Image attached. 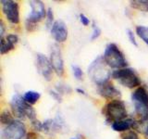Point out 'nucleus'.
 I'll use <instances>...</instances> for the list:
<instances>
[{
    "label": "nucleus",
    "mask_w": 148,
    "mask_h": 139,
    "mask_svg": "<svg viewBox=\"0 0 148 139\" xmlns=\"http://www.w3.org/2000/svg\"><path fill=\"white\" fill-rule=\"evenodd\" d=\"M88 75L95 83L101 85L108 82L112 73L103 57H97L88 67Z\"/></svg>",
    "instance_id": "obj_1"
},
{
    "label": "nucleus",
    "mask_w": 148,
    "mask_h": 139,
    "mask_svg": "<svg viewBox=\"0 0 148 139\" xmlns=\"http://www.w3.org/2000/svg\"><path fill=\"white\" fill-rule=\"evenodd\" d=\"M103 58L109 68L113 69H124L127 66V60L124 54L121 52L117 45L113 43L108 44L105 49Z\"/></svg>",
    "instance_id": "obj_2"
},
{
    "label": "nucleus",
    "mask_w": 148,
    "mask_h": 139,
    "mask_svg": "<svg viewBox=\"0 0 148 139\" xmlns=\"http://www.w3.org/2000/svg\"><path fill=\"white\" fill-rule=\"evenodd\" d=\"M13 114L18 119H30L32 122L36 120V113L32 107L20 95H14L10 102Z\"/></svg>",
    "instance_id": "obj_3"
},
{
    "label": "nucleus",
    "mask_w": 148,
    "mask_h": 139,
    "mask_svg": "<svg viewBox=\"0 0 148 139\" xmlns=\"http://www.w3.org/2000/svg\"><path fill=\"white\" fill-rule=\"evenodd\" d=\"M103 113L108 122H116L125 120L127 117V110L124 102L121 100H112L105 106Z\"/></svg>",
    "instance_id": "obj_4"
},
{
    "label": "nucleus",
    "mask_w": 148,
    "mask_h": 139,
    "mask_svg": "<svg viewBox=\"0 0 148 139\" xmlns=\"http://www.w3.org/2000/svg\"><path fill=\"white\" fill-rule=\"evenodd\" d=\"M112 77L121 85L128 88H134L141 85V81L137 73L132 68L117 70L112 72Z\"/></svg>",
    "instance_id": "obj_5"
},
{
    "label": "nucleus",
    "mask_w": 148,
    "mask_h": 139,
    "mask_svg": "<svg viewBox=\"0 0 148 139\" xmlns=\"http://www.w3.org/2000/svg\"><path fill=\"white\" fill-rule=\"evenodd\" d=\"M132 100L135 112L141 119L148 116V92L145 87L139 86L132 94Z\"/></svg>",
    "instance_id": "obj_6"
},
{
    "label": "nucleus",
    "mask_w": 148,
    "mask_h": 139,
    "mask_svg": "<svg viewBox=\"0 0 148 139\" xmlns=\"http://www.w3.org/2000/svg\"><path fill=\"white\" fill-rule=\"evenodd\" d=\"M26 134V127L20 120H14V122L7 125L2 130L1 136L3 139H22Z\"/></svg>",
    "instance_id": "obj_7"
},
{
    "label": "nucleus",
    "mask_w": 148,
    "mask_h": 139,
    "mask_svg": "<svg viewBox=\"0 0 148 139\" xmlns=\"http://www.w3.org/2000/svg\"><path fill=\"white\" fill-rule=\"evenodd\" d=\"M35 65L38 72L43 76L46 81H51L53 76V67L50 59L46 56L38 53L36 54Z\"/></svg>",
    "instance_id": "obj_8"
},
{
    "label": "nucleus",
    "mask_w": 148,
    "mask_h": 139,
    "mask_svg": "<svg viewBox=\"0 0 148 139\" xmlns=\"http://www.w3.org/2000/svg\"><path fill=\"white\" fill-rule=\"evenodd\" d=\"M2 10L9 22L18 24L20 22V8L18 2L12 0H1Z\"/></svg>",
    "instance_id": "obj_9"
},
{
    "label": "nucleus",
    "mask_w": 148,
    "mask_h": 139,
    "mask_svg": "<svg viewBox=\"0 0 148 139\" xmlns=\"http://www.w3.org/2000/svg\"><path fill=\"white\" fill-rule=\"evenodd\" d=\"M29 4L32 8V11L30 15L28 16L26 21L36 24L37 22L42 21L46 16V12L47 11H45L44 3L42 1H39V0H32V1H29Z\"/></svg>",
    "instance_id": "obj_10"
},
{
    "label": "nucleus",
    "mask_w": 148,
    "mask_h": 139,
    "mask_svg": "<svg viewBox=\"0 0 148 139\" xmlns=\"http://www.w3.org/2000/svg\"><path fill=\"white\" fill-rule=\"evenodd\" d=\"M50 61L56 73L58 76H62L64 73V61L59 46L56 44L52 45V46H51Z\"/></svg>",
    "instance_id": "obj_11"
},
{
    "label": "nucleus",
    "mask_w": 148,
    "mask_h": 139,
    "mask_svg": "<svg viewBox=\"0 0 148 139\" xmlns=\"http://www.w3.org/2000/svg\"><path fill=\"white\" fill-rule=\"evenodd\" d=\"M98 93L101 96H103L104 98L108 99L110 101L118 100L121 96L119 90L117 89L112 83H110L108 82L104 83V85H98Z\"/></svg>",
    "instance_id": "obj_12"
},
{
    "label": "nucleus",
    "mask_w": 148,
    "mask_h": 139,
    "mask_svg": "<svg viewBox=\"0 0 148 139\" xmlns=\"http://www.w3.org/2000/svg\"><path fill=\"white\" fill-rule=\"evenodd\" d=\"M51 34L58 43H63L66 41L68 38V29L65 22L60 20L56 21L51 28Z\"/></svg>",
    "instance_id": "obj_13"
},
{
    "label": "nucleus",
    "mask_w": 148,
    "mask_h": 139,
    "mask_svg": "<svg viewBox=\"0 0 148 139\" xmlns=\"http://www.w3.org/2000/svg\"><path fill=\"white\" fill-rule=\"evenodd\" d=\"M63 126V122L60 120L59 118L54 120H46L43 123V131L47 133H52L55 132H58L59 129H61Z\"/></svg>",
    "instance_id": "obj_14"
},
{
    "label": "nucleus",
    "mask_w": 148,
    "mask_h": 139,
    "mask_svg": "<svg viewBox=\"0 0 148 139\" xmlns=\"http://www.w3.org/2000/svg\"><path fill=\"white\" fill-rule=\"evenodd\" d=\"M135 122L132 119H125L122 120H119L112 123V129L116 132H125L129 129L133 128Z\"/></svg>",
    "instance_id": "obj_15"
},
{
    "label": "nucleus",
    "mask_w": 148,
    "mask_h": 139,
    "mask_svg": "<svg viewBox=\"0 0 148 139\" xmlns=\"http://www.w3.org/2000/svg\"><path fill=\"white\" fill-rule=\"evenodd\" d=\"M133 129L138 130L139 132H141L145 136H148V116L145 118L141 119V120H139V122H135Z\"/></svg>",
    "instance_id": "obj_16"
},
{
    "label": "nucleus",
    "mask_w": 148,
    "mask_h": 139,
    "mask_svg": "<svg viewBox=\"0 0 148 139\" xmlns=\"http://www.w3.org/2000/svg\"><path fill=\"white\" fill-rule=\"evenodd\" d=\"M40 96H41L40 93L36 91H27L25 94L23 95V98H24L25 101L28 102L30 105H34L39 100Z\"/></svg>",
    "instance_id": "obj_17"
},
{
    "label": "nucleus",
    "mask_w": 148,
    "mask_h": 139,
    "mask_svg": "<svg viewBox=\"0 0 148 139\" xmlns=\"http://www.w3.org/2000/svg\"><path fill=\"white\" fill-rule=\"evenodd\" d=\"M131 6L143 12H148V1L147 0H133L131 1Z\"/></svg>",
    "instance_id": "obj_18"
},
{
    "label": "nucleus",
    "mask_w": 148,
    "mask_h": 139,
    "mask_svg": "<svg viewBox=\"0 0 148 139\" xmlns=\"http://www.w3.org/2000/svg\"><path fill=\"white\" fill-rule=\"evenodd\" d=\"M0 122H1L2 124L6 125V126L8 124H10L11 122H13L14 119L12 117L10 111L8 109H5L1 113V115H0Z\"/></svg>",
    "instance_id": "obj_19"
},
{
    "label": "nucleus",
    "mask_w": 148,
    "mask_h": 139,
    "mask_svg": "<svg viewBox=\"0 0 148 139\" xmlns=\"http://www.w3.org/2000/svg\"><path fill=\"white\" fill-rule=\"evenodd\" d=\"M15 45L13 44H11L10 42H8L6 38H1V47H0V52H1L2 55L8 53L9 51L14 49Z\"/></svg>",
    "instance_id": "obj_20"
},
{
    "label": "nucleus",
    "mask_w": 148,
    "mask_h": 139,
    "mask_svg": "<svg viewBox=\"0 0 148 139\" xmlns=\"http://www.w3.org/2000/svg\"><path fill=\"white\" fill-rule=\"evenodd\" d=\"M136 34L148 45V27L146 26H137Z\"/></svg>",
    "instance_id": "obj_21"
},
{
    "label": "nucleus",
    "mask_w": 148,
    "mask_h": 139,
    "mask_svg": "<svg viewBox=\"0 0 148 139\" xmlns=\"http://www.w3.org/2000/svg\"><path fill=\"white\" fill-rule=\"evenodd\" d=\"M53 21H54V13L52 8H49L47 9V12H46V27L47 28H52L53 26Z\"/></svg>",
    "instance_id": "obj_22"
},
{
    "label": "nucleus",
    "mask_w": 148,
    "mask_h": 139,
    "mask_svg": "<svg viewBox=\"0 0 148 139\" xmlns=\"http://www.w3.org/2000/svg\"><path fill=\"white\" fill-rule=\"evenodd\" d=\"M72 72H73L74 77H75L77 80H82V77H83V72H82V70L79 66L73 65V66H72Z\"/></svg>",
    "instance_id": "obj_23"
},
{
    "label": "nucleus",
    "mask_w": 148,
    "mask_h": 139,
    "mask_svg": "<svg viewBox=\"0 0 148 139\" xmlns=\"http://www.w3.org/2000/svg\"><path fill=\"white\" fill-rule=\"evenodd\" d=\"M92 29H94V31H92V36H91V40L92 41L97 39L100 36V34H101L100 28L97 26V25H95V22H94V25H92Z\"/></svg>",
    "instance_id": "obj_24"
},
{
    "label": "nucleus",
    "mask_w": 148,
    "mask_h": 139,
    "mask_svg": "<svg viewBox=\"0 0 148 139\" xmlns=\"http://www.w3.org/2000/svg\"><path fill=\"white\" fill-rule=\"evenodd\" d=\"M127 34H128V37H129V40L130 42L133 45H135V46H138V43H137V41L135 39V36H134V34H133V32L132 30H130L128 29L127 31Z\"/></svg>",
    "instance_id": "obj_25"
},
{
    "label": "nucleus",
    "mask_w": 148,
    "mask_h": 139,
    "mask_svg": "<svg viewBox=\"0 0 148 139\" xmlns=\"http://www.w3.org/2000/svg\"><path fill=\"white\" fill-rule=\"evenodd\" d=\"M122 139H139V136L134 131H129L122 136Z\"/></svg>",
    "instance_id": "obj_26"
},
{
    "label": "nucleus",
    "mask_w": 148,
    "mask_h": 139,
    "mask_svg": "<svg viewBox=\"0 0 148 139\" xmlns=\"http://www.w3.org/2000/svg\"><path fill=\"white\" fill-rule=\"evenodd\" d=\"M6 39H7L8 42H10L11 44H13L14 45H15L18 43V37L17 34H11L7 35Z\"/></svg>",
    "instance_id": "obj_27"
},
{
    "label": "nucleus",
    "mask_w": 148,
    "mask_h": 139,
    "mask_svg": "<svg viewBox=\"0 0 148 139\" xmlns=\"http://www.w3.org/2000/svg\"><path fill=\"white\" fill-rule=\"evenodd\" d=\"M32 127H34V129L36 130V131H42V130H43V123L40 122L38 120H32Z\"/></svg>",
    "instance_id": "obj_28"
},
{
    "label": "nucleus",
    "mask_w": 148,
    "mask_h": 139,
    "mask_svg": "<svg viewBox=\"0 0 148 139\" xmlns=\"http://www.w3.org/2000/svg\"><path fill=\"white\" fill-rule=\"evenodd\" d=\"M80 21L84 26L89 25V23H90V20L84 15V14H81V15H80Z\"/></svg>",
    "instance_id": "obj_29"
},
{
    "label": "nucleus",
    "mask_w": 148,
    "mask_h": 139,
    "mask_svg": "<svg viewBox=\"0 0 148 139\" xmlns=\"http://www.w3.org/2000/svg\"><path fill=\"white\" fill-rule=\"evenodd\" d=\"M26 29L28 32H34L36 29V24L35 23H32L29 21H26Z\"/></svg>",
    "instance_id": "obj_30"
},
{
    "label": "nucleus",
    "mask_w": 148,
    "mask_h": 139,
    "mask_svg": "<svg viewBox=\"0 0 148 139\" xmlns=\"http://www.w3.org/2000/svg\"><path fill=\"white\" fill-rule=\"evenodd\" d=\"M50 95L52 96L57 101L61 102V96H60V93H58V92H55V91H50Z\"/></svg>",
    "instance_id": "obj_31"
},
{
    "label": "nucleus",
    "mask_w": 148,
    "mask_h": 139,
    "mask_svg": "<svg viewBox=\"0 0 148 139\" xmlns=\"http://www.w3.org/2000/svg\"><path fill=\"white\" fill-rule=\"evenodd\" d=\"M4 32H5V25L3 21L0 22V36H1V38H3V35H4Z\"/></svg>",
    "instance_id": "obj_32"
},
{
    "label": "nucleus",
    "mask_w": 148,
    "mask_h": 139,
    "mask_svg": "<svg viewBox=\"0 0 148 139\" xmlns=\"http://www.w3.org/2000/svg\"><path fill=\"white\" fill-rule=\"evenodd\" d=\"M77 91H78L79 93H80V94H82V95H84V94H85V93H84V91H83V90H82V89H80V88H78V89H77Z\"/></svg>",
    "instance_id": "obj_33"
},
{
    "label": "nucleus",
    "mask_w": 148,
    "mask_h": 139,
    "mask_svg": "<svg viewBox=\"0 0 148 139\" xmlns=\"http://www.w3.org/2000/svg\"><path fill=\"white\" fill-rule=\"evenodd\" d=\"M72 139H75V138H72Z\"/></svg>",
    "instance_id": "obj_34"
}]
</instances>
